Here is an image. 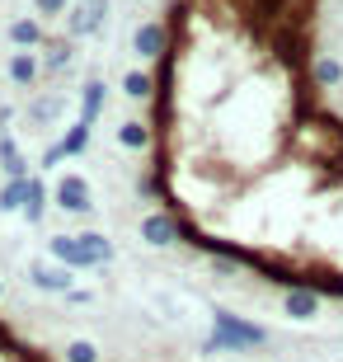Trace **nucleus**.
<instances>
[{"label": "nucleus", "instance_id": "obj_1", "mask_svg": "<svg viewBox=\"0 0 343 362\" xmlns=\"http://www.w3.org/2000/svg\"><path fill=\"white\" fill-rule=\"evenodd\" d=\"M268 329L259 320H245L236 310L216 306L211 310V339L202 344L207 353H254V349H268Z\"/></svg>", "mask_w": 343, "mask_h": 362}, {"label": "nucleus", "instance_id": "obj_2", "mask_svg": "<svg viewBox=\"0 0 343 362\" xmlns=\"http://www.w3.org/2000/svg\"><path fill=\"white\" fill-rule=\"evenodd\" d=\"M52 202L62 207L66 216H94V188L90 179L80 175V170H66V175H57L52 184Z\"/></svg>", "mask_w": 343, "mask_h": 362}, {"label": "nucleus", "instance_id": "obj_3", "mask_svg": "<svg viewBox=\"0 0 343 362\" xmlns=\"http://www.w3.org/2000/svg\"><path fill=\"white\" fill-rule=\"evenodd\" d=\"M5 81H10L14 94H38V85L47 81L42 76V52H24V47H14L10 57H5Z\"/></svg>", "mask_w": 343, "mask_h": 362}, {"label": "nucleus", "instance_id": "obj_4", "mask_svg": "<svg viewBox=\"0 0 343 362\" xmlns=\"http://www.w3.org/2000/svg\"><path fill=\"white\" fill-rule=\"evenodd\" d=\"M66 113V94L62 90H38L24 99V127L28 132H52Z\"/></svg>", "mask_w": 343, "mask_h": 362}, {"label": "nucleus", "instance_id": "obj_5", "mask_svg": "<svg viewBox=\"0 0 343 362\" xmlns=\"http://www.w3.org/2000/svg\"><path fill=\"white\" fill-rule=\"evenodd\" d=\"M136 235H141L151 250H170V245L184 240V226H179V216L170 207H151V212L136 221Z\"/></svg>", "mask_w": 343, "mask_h": 362}, {"label": "nucleus", "instance_id": "obj_6", "mask_svg": "<svg viewBox=\"0 0 343 362\" xmlns=\"http://www.w3.org/2000/svg\"><path fill=\"white\" fill-rule=\"evenodd\" d=\"M104 19H108V0H76L66 10V38H76V42H85V38H94V33H104Z\"/></svg>", "mask_w": 343, "mask_h": 362}, {"label": "nucleus", "instance_id": "obj_7", "mask_svg": "<svg viewBox=\"0 0 343 362\" xmlns=\"http://www.w3.org/2000/svg\"><path fill=\"white\" fill-rule=\"evenodd\" d=\"M47 255L57 259V264H66V269H76V273H85V269H99V259H94V250H90V240H85V230L80 235H47Z\"/></svg>", "mask_w": 343, "mask_h": 362}, {"label": "nucleus", "instance_id": "obj_8", "mask_svg": "<svg viewBox=\"0 0 343 362\" xmlns=\"http://www.w3.org/2000/svg\"><path fill=\"white\" fill-rule=\"evenodd\" d=\"M132 52L141 62H160V57L170 52V19H141L132 28Z\"/></svg>", "mask_w": 343, "mask_h": 362}, {"label": "nucleus", "instance_id": "obj_9", "mask_svg": "<svg viewBox=\"0 0 343 362\" xmlns=\"http://www.w3.org/2000/svg\"><path fill=\"white\" fill-rule=\"evenodd\" d=\"M28 282L38 287V292H52V296H66L76 292V269H66V264H47V259H33L28 264Z\"/></svg>", "mask_w": 343, "mask_h": 362}, {"label": "nucleus", "instance_id": "obj_10", "mask_svg": "<svg viewBox=\"0 0 343 362\" xmlns=\"http://www.w3.org/2000/svg\"><path fill=\"white\" fill-rule=\"evenodd\" d=\"M320 310H325V292H320V287H287V292H282V315H287V320H315Z\"/></svg>", "mask_w": 343, "mask_h": 362}, {"label": "nucleus", "instance_id": "obj_11", "mask_svg": "<svg viewBox=\"0 0 343 362\" xmlns=\"http://www.w3.org/2000/svg\"><path fill=\"white\" fill-rule=\"evenodd\" d=\"M47 38H52V33H47V24H42L38 14H19V19L5 24V42H10V47H24V52H38Z\"/></svg>", "mask_w": 343, "mask_h": 362}, {"label": "nucleus", "instance_id": "obj_12", "mask_svg": "<svg viewBox=\"0 0 343 362\" xmlns=\"http://www.w3.org/2000/svg\"><path fill=\"white\" fill-rule=\"evenodd\" d=\"M90 136H94V127L90 122H71L66 127V136L57 141V146H47V156H42V170H52L57 160H76V156H85V146H90Z\"/></svg>", "mask_w": 343, "mask_h": 362}, {"label": "nucleus", "instance_id": "obj_13", "mask_svg": "<svg viewBox=\"0 0 343 362\" xmlns=\"http://www.w3.org/2000/svg\"><path fill=\"white\" fill-rule=\"evenodd\" d=\"M42 52V76L47 81H62V71L76 62V38H66V33H52V38L38 47Z\"/></svg>", "mask_w": 343, "mask_h": 362}, {"label": "nucleus", "instance_id": "obj_14", "mask_svg": "<svg viewBox=\"0 0 343 362\" xmlns=\"http://www.w3.org/2000/svg\"><path fill=\"white\" fill-rule=\"evenodd\" d=\"M306 76H310V90H339L343 85V57L339 52H315L310 66H306Z\"/></svg>", "mask_w": 343, "mask_h": 362}, {"label": "nucleus", "instance_id": "obj_15", "mask_svg": "<svg viewBox=\"0 0 343 362\" xmlns=\"http://www.w3.org/2000/svg\"><path fill=\"white\" fill-rule=\"evenodd\" d=\"M104 108H108V85H104V76H90V81L80 85V122H99L104 118Z\"/></svg>", "mask_w": 343, "mask_h": 362}, {"label": "nucleus", "instance_id": "obj_16", "mask_svg": "<svg viewBox=\"0 0 343 362\" xmlns=\"http://www.w3.org/2000/svg\"><path fill=\"white\" fill-rule=\"evenodd\" d=\"M113 136H118V146L127 156H146L151 151V122H141V118H122Z\"/></svg>", "mask_w": 343, "mask_h": 362}, {"label": "nucleus", "instance_id": "obj_17", "mask_svg": "<svg viewBox=\"0 0 343 362\" xmlns=\"http://www.w3.org/2000/svg\"><path fill=\"white\" fill-rule=\"evenodd\" d=\"M47 198H52V188L42 175H28V198H24V221L28 226H38L42 216H47Z\"/></svg>", "mask_w": 343, "mask_h": 362}, {"label": "nucleus", "instance_id": "obj_18", "mask_svg": "<svg viewBox=\"0 0 343 362\" xmlns=\"http://www.w3.org/2000/svg\"><path fill=\"white\" fill-rule=\"evenodd\" d=\"M0 170H5L10 179H28V156L19 151L14 132H0Z\"/></svg>", "mask_w": 343, "mask_h": 362}, {"label": "nucleus", "instance_id": "obj_19", "mask_svg": "<svg viewBox=\"0 0 343 362\" xmlns=\"http://www.w3.org/2000/svg\"><path fill=\"white\" fill-rule=\"evenodd\" d=\"M156 90H160V81L151 76V71H127V76H122V94H127L132 104H141V99H151Z\"/></svg>", "mask_w": 343, "mask_h": 362}, {"label": "nucleus", "instance_id": "obj_20", "mask_svg": "<svg viewBox=\"0 0 343 362\" xmlns=\"http://www.w3.org/2000/svg\"><path fill=\"white\" fill-rule=\"evenodd\" d=\"M62 362H104V353H99V344H94V339H66Z\"/></svg>", "mask_w": 343, "mask_h": 362}, {"label": "nucleus", "instance_id": "obj_21", "mask_svg": "<svg viewBox=\"0 0 343 362\" xmlns=\"http://www.w3.org/2000/svg\"><path fill=\"white\" fill-rule=\"evenodd\" d=\"M24 198H28V179H10L0 188V212H24Z\"/></svg>", "mask_w": 343, "mask_h": 362}, {"label": "nucleus", "instance_id": "obj_22", "mask_svg": "<svg viewBox=\"0 0 343 362\" xmlns=\"http://www.w3.org/2000/svg\"><path fill=\"white\" fill-rule=\"evenodd\" d=\"M76 0H33V14H38L42 24H57V19H66V10Z\"/></svg>", "mask_w": 343, "mask_h": 362}, {"label": "nucleus", "instance_id": "obj_23", "mask_svg": "<svg viewBox=\"0 0 343 362\" xmlns=\"http://www.w3.org/2000/svg\"><path fill=\"white\" fill-rule=\"evenodd\" d=\"M94 292H85V287H76V292H66V306H90Z\"/></svg>", "mask_w": 343, "mask_h": 362}, {"label": "nucleus", "instance_id": "obj_24", "mask_svg": "<svg viewBox=\"0 0 343 362\" xmlns=\"http://www.w3.org/2000/svg\"><path fill=\"white\" fill-rule=\"evenodd\" d=\"M0 296H5V282H0Z\"/></svg>", "mask_w": 343, "mask_h": 362}]
</instances>
